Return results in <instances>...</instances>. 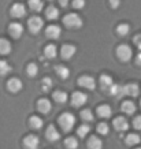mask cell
<instances>
[{"label":"cell","instance_id":"obj_2","mask_svg":"<svg viewBox=\"0 0 141 149\" xmlns=\"http://www.w3.org/2000/svg\"><path fill=\"white\" fill-rule=\"evenodd\" d=\"M59 125L62 127V130L70 131L74 127V125H75V116H74L73 113H68V112L63 113L59 118Z\"/></svg>","mask_w":141,"mask_h":149},{"label":"cell","instance_id":"obj_8","mask_svg":"<svg viewBox=\"0 0 141 149\" xmlns=\"http://www.w3.org/2000/svg\"><path fill=\"white\" fill-rule=\"evenodd\" d=\"M8 33L14 37V38H19V37L23 34V26L21 25V23H18V22L10 23V26H8Z\"/></svg>","mask_w":141,"mask_h":149},{"label":"cell","instance_id":"obj_34","mask_svg":"<svg viewBox=\"0 0 141 149\" xmlns=\"http://www.w3.org/2000/svg\"><path fill=\"white\" fill-rule=\"evenodd\" d=\"M26 72L29 77H36L37 72H38V67H37L36 63H30L29 66L26 67Z\"/></svg>","mask_w":141,"mask_h":149},{"label":"cell","instance_id":"obj_36","mask_svg":"<svg viewBox=\"0 0 141 149\" xmlns=\"http://www.w3.org/2000/svg\"><path fill=\"white\" fill-rule=\"evenodd\" d=\"M81 118L85 122H92L93 120V113H92L91 109H84L81 112Z\"/></svg>","mask_w":141,"mask_h":149},{"label":"cell","instance_id":"obj_25","mask_svg":"<svg viewBox=\"0 0 141 149\" xmlns=\"http://www.w3.org/2000/svg\"><path fill=\"white\" fill-rule=\"evenodd\" d=\"M29 7H30L33 11L40 13L41 10L44 8V3H43V0H29Z\"/></svg>","mask_w":141,"mask_h":149},{"label":"cell","instance_id":"obj_44","mask_svg":"<svg viewBox=\"0 0 141 149\" xmlns=\"http://www.w3.org/2000/svg\"><path fill=\"white\" fill-rule=\"evenodd\" d=\"M48 1H52V0H48Z\"/></svg>","mask_w":141,"mask_h":149},{"label":"cell","instance_id":"obj_19","mask_svg":"<svg viewBox=\"0 0 141 149\" xmlns=\"http://www.w3.org/2000/svg\"><path fill=\"white\" fill-rule=\"evenodd\" d=\"M88 146H89V149H103V142L99 137L92 136L88 140Z\"/></svg>","mask_w":141,"mask_h":149},{"label":"cell","instance_id":"obj_12","mask_svg":"<svg viewBox=\"0 0 141 149\" xmlns=\"http://www.w3.org/2000/svg\"><path fill=\"white\" fill-rule=\"evenodd\" d=\"M45 137H47V140L48 141L55 142V141H58L60 138V134H59V131L56 130V127H55L54 125H51V126H48V129H47Z\"/></svg>","mask_w":141,"mask_h":149},{"label":"cell","instance_id":"obj_9","mask_svg":"<svg viewBox=\"0 0 141 149\" xmlns=\"http://www.w3.org/2000/svg\"><path fill=\"white\" fill-rule=\"evenodd\" d=\"M10 13L13 15L14 18H23L25 15H26V8H25V6L21 4V3H17V4H14L10 10Z\"/></svg>","mask_w":141,"mask_h":149},{"label":"cell","instance_id":"obj_13","mask_svg":"<svg viewBox=\"0 0 141 149\" xmlns=\"http://www.w3.org/2000/svg\"><path fill=\"white\" fill-rule=\"evenodd\" d=\"M114 127L117 129L118 131H126L129 129V123L128 120L125 119L123 116H118V118H115L114 119Z\"/></svg>","mask_w":141,"mask_h":149},{"label":"cell","instance_id":"obj_38","mask_svg":"<svg viewBox=\"0 0 141 149\" xmlns=\"http://www.w3.org/2000/svg\"><path fill=\"white\" fill-rule=\"evenodd\" d=\"M73 7L77 10H81L85 7V0H73Z\"/></svg>","mask_w":141,"mask_h":149},{"label":"cell","instance_id":"obj_21","mask_svg":"<svg viewBox=\"0 0 141 149\" xmlns=\"http://www.w3.org/2000/svg\"><path fill=\"white\" fill-rule=\"evenodd\" d=\"M45 17L50 19V21L58 19L59 18V10L56 8V7H54V6H50V7L45 10Z\"/></svg>","mask_w":141,"mask_h":149},{"label":"cell","instance_id":"obj_14","mask_svg":"<svg viewBox=\"0 0 141 149\" xmlns=\"http://www.w3.org/2000/svg\"><path fill=\"white\" fill-rule=\"evenodd\" d=\"M45 36L48 37V38H54V40L59 38V36H60V27L56 26V25H50V26L45 29Z\"/></svg>","mask_w":141,"mask_h":149},{"label":"cell","instance_id":"obj_23","mask_svg":"<svg viewBox=\"0 0 141 149\" xmlns=\"http://www.w3.org/2000/svg\"><path fill=\"white\" fill-rule=\"evenodd\" d=\"M122 111L125 113H128V115H133V113L136 112V104L133 103V101H123Z\"/></svg>","mask_w":141,"mask_h":149},{"label":"cell","instance_id":"obj_15","mask_svg":"<svg viewBox=\"0 0 141 149\" xmlns=\"http://www.w3.org/2000/svg\"><path fill=\"white\" fill-rule=\"evenodd\" d=\"M114 85V81H112V77L111 75H107V74H103L100 77V88L103 91H107L111 88V86Z\"/></svg>","mask_w":141,"mask_h":149},{"label":"cell","instance_id":"obj_5","mask_svg":"<svg viewBox=\"0 0 141 149\" xmlns=\"http://www.w3.org/2000/svg\"><path fill=\"white\" fill-rule=\"evenodd\" d=\"M87 101H88V96L85 93H82V92H75L71 96V104H73L74 107H77V108L84 105Z\"/></svg>","mask_w":141,"mask_h":149},{"label":"cell","instance_id":"obj_35","mask_svg":"<svg viewBox=\"0 0 141 149\" xmlns=\"http://www.w3.org/2000/svg\"><path fill=\"white\" fill-rule=\"evenodd\" d=\"M54 85V82L51 81V78H44L43 82H41V88H43V91L44 92H50L51 88Z\"/></svg>","mask_w":141,"mask_h":149},{"label":"cell","instance_id":"obj_29","mask_svg":"<svg viewBox=\"0 0 141 149\" xmlns=\"http://www.w3.org/2000/svg\"><path fill=\"white\" fill-rule=\"evenodd\" d=\"M10 71H11V66L6 60L0 59V75H7Z\"/></svg>","mask_w":141,"mask_h":149},{"label":"cell","instance_id":"obj_32","mask_svg":"<svg viewBox=\"0 0 141 149\" xmlns=\"http://www.w3.org/2000/svg\"><path fill=\"white\" fill-rule=\"evenodd\" d=\"M140 141H141V138L138 134H129L128 138H126V144L129 146H132V145H137Z\"/></svg>","mask_w":141,"mask_h":149},{"label":"cell","instance_id":"obj_40","mask_svg":"<svg viewBox=\"0 0 141 149\" xmlns=\"http://www.w3.org/2000/svg\"><path fill=\"white\" fill-rule=\"evenodd\" d=\"M110 4H111L112 8H118L121 6V0H110Z\"/></svg>","mask_w":141,"mask_h":149},{"label":"cell","instance_id":"obj_33","mask_svg":"<svg viewBox=\"0 0 141 149\" xmlns=\"http://www.w3.org/2000/svg\"><path fill=\"white\" fill-rule=\"evenodd\" d=\"M117 32H118L119 36H126L129 32H130V26L128 23H121L118 27H117Z\"/></svg>","mask_w":141,"mask_h":149},{"label":"cell","instance_id":"obj_10","mask_svg":"<svg viewBox=\"0 0 141 149\" xmlns=\"http://www.w3.org/2000/svg\"><path fill=\"white\" fill-rule=\"evenodd\" d=\"M23 144H25V148L26 149H38V145H40V140H38V137L37 136H27L23 141Z\"/></svg>","mask_w":141,"mask_h":149},{"label":"cell","instance_id":"obj_43","mask_svg":"<svg viewBox=\"0 0 141 149\" xmlns=\"http://www.w3.org/2000/svg\"><path fill=\"white\" fill-rule=\"evenodd\" d=\"M136 63H137V64H140V66H141V52H140V54H138V56H137Z\"/></svg>","mask_w":141,"mask_h":149},{"label":"cell","instance_id":"obj_16","mask_svg":"<svg viewBox=\"0 0 141 149\" xmlns=\"http://www.w3.org/2000/svg\"><path fill=\"white\" fill-rule=\"evenodd\" d=\"M37 108H38V111L41 113H48L51 111V108H52V105H51V101L48 99H41L37 103Z\"/></svg>","mask_w":141,"mask_h":149},{"label":"cell","instance_id":"obj_26","mask_svg":"<svg viewBox=\"0 0 141 149\" xmlns=\"http://www.w3.org/2000/svg\"><path fill=\"white\" fill-rule=\"evenodd\" d=\"M44 54L48 59H54L56 58V54H58V51H56V45L54 44H50V45L45 47V49H44Z\"/></svg>","mask_w":141,"mask_h":149},{"label":"cell","instance_id":"obj_7","mask_svg":"<svg viewBox=\"0 0 141 149\" xmlns=\"http://www.w3.org/2000/svg\"><path fill=\"white\" fill-rule=\"evenodd\" d=\"M75 47L71 45V44H64L62 47V49H60V56L64 59V60H68V59H71L75 55Z\"/></svg>","mask_w":141,"mask_h":149},{"label":"cell","instance_id":"obj_37","mask_svg":"<svg viewBox=\"0 0 141 149\" xmlns=\"http://www.w3.org/2000/svg\"><path fill=\"white\" fill-rule=\"evenodd\" d=\"M97 131H99V134H103V136L108 134V131H110L108 125L107 123H99L97 125Z\"/></svg>","mask_w":141,"mask_h":149},{"label":"cell","instance_id":"obj_45","mask_svg":"<svg viewBox=\"0 0 141 149\" xmlns=\"http://www.w3.org/2000/svg\"><path fill=\"white\" fill-rule=\"evenodd\" d=\"M137 149H141V148H137Z\"/></svg>","mask_w":141,"mask_h":149},{"label":"cell","instance_id":"obj_11","mask_svg":"<svg viewBox=\"0 0 141 149\" xmlns=\"http://www.w3.org/2000/svg\"><path fill=\"white\" fill-rule=\"evenodd\" d=\"M7 88H8L10 92H13V93H18L19 91H22L23 88V84L21 82V79L18 78H11L7 84Z\"/></svg>","mask_w":141,"mask_h":149},{"label":"cell","instance_id":"obj_17","mask_svg":"<svg viewBox=\"0 0 141 149\" xmlns=\"http://www.w3.org/2000/svg\"><path fill=\"white\" fill-rule=\"evenodd\" d=\"M108 93L111 96H117V99H122L125 96V91H123V86L122 85H112L108 89Z\"/></svg>","mask_w":141,"mask_h":149},{"label":"cell","instance_id":"obj_6","mask_svg":"<svg viewBox=\"0 0 141 149\" xmlns=\"http://www.w3.org/2000/svg\"><path fill=\"white\" fill-rule=\"evenodd\" d=\"M78 85L92 91V89H95V86H96L95 78L91 77V75H82V77H80V79H78Z\"/></svg>","mask_w":141,"mask_h":149},{"label":"cell","instance_id":"obj_27","mask_svg":"<svg viewBox=\"0 0 141 149\" xmlns=\"http://www.w3.org/2000/svg\"><path fill=\"white\" fill-rule=\"evenodd\" d=\"M29 125H30V127H33V129L40 130L41 127H43V120H41L38 116H32L30 120H29Z\"/></svg>","mask_w":141,"mask_h":149},{"label":"cell","instance_id":"obj_18","mask_svg":"<svg viewBox=\"0 0 141 149\" xmlns=\"http://www.w3.org/2000/svg\"><path fill=\"white\" fill-rule=\"evenodd\" d=\"M97 115H99L100 118H105V119H108V118H111V115H112V109H111V107L107 105V104L100 105V107L97 108Z\"/></svg>","mask_w":141,"mask_h":149},{"label":"cell","instance_id":"obj_22","mask_svg":"<svg viewBox=\"0 0 141 149\" xmlns=\"http://www.w3.org/2000/svg\"><path fill=\"white\" fill-rule=\"evenodd\" d=\"M11 52V42L6 38H0V55H8Z\"/></svg>","mask_w":141,"mask_h":149},{"label":"cell","instance_id":"obj_3","mask_svg":"<svg viewBox=\"0 0 141 149\" xmlns=\"http://www.w3.org/2000/svg\"><path fill=\"white\" fill-rule=\"evenodd\" d=\"M117 55H118V58L122 60V62H129L133 56V51L132 48L126 44H122V45L118 47V49H117Z\"/></svg>","mask_w":141,"mask_h":149},{"label":"cell","instance_id":"obj_28","mask_svg":"<svg viewBox=\"0 0 141 149\" xmlns=\"http://www.w3.org/2000/svg\"><path fill=\"white\" fill-rule=\"evenodd\" d=\"M56 74H58L62 79H67L68 75H70V71H68V68L64 67V66H58V67H56Z\"/></svg>","mask_w":141,"mask_h":149},{"label":"cell","instance_id":"obj_30","mask_svg":"<svg viewBox=\"0 0 141 149\" xmlns=\"http://www.w3.org/2000/svg\"><path fill=\"white\" fill-rule=\"evenodd\" d=\"M64 145H66L67 149H77L78 141H77V138H74V137H68V138H66V141H64Z\"/></svg>","mask_w":141,"mask_h":149},{"label":"cell","instance_id":"obj_39","mask_svg":"<svg viewBox=\"0 0 141 149\" xmlns=\"http://www.w3.org/2000/svg\"><path fill=\"white\" fill-rule=\"evenodd\" d=\"M133 126H134V129H137V130H141V116L134 118V120H133Z\"/></svg>","mask_w":141,"mask_h":149},{"label":"cell","instance_id":"obj_31","mask_svg":"<svg viewBox=\"0 0 141 149\" xmlns=\"http://www.w3.org/2000/svg\"><path fill=\"white\" fill-rule=\"evenodd\" d=\"M89 131H91V126L85 123V125H82V126L78 127L77 134H78L80 137H81V138H84V137H87L88 134H89Z\"/></svg>","mask_w":141,"mask_h":149},{"label":"cell","instance_id":"obj_1","mask_svg":"<svg viewBox=\"0 0 141 149\" xmlns=\"http://www.w3.org/2000/svg\"><path fill=\"white\" fill-rule=\"evenodd\" d=\"M63 23L68 29H80L82 26V19L77 14H67V15H64Z\"/></svg>","mask_w":141,"mask_h":149},{"label":"cell","instance_id":"obj_41","mask_svg":"<svg viewBox=\"0 0 141 149\" xmlns=\"http://www.w3.org/2000/svg\"><path fill=\"white\" fill-rule=\"evenodd\" d=\"M134 42H136L137 45H138V48L141 49V34H137V36L134 37Z\"/></svg>","mask_w":141,"mask_h":149},{"label":"cell","instance_id":"obj_4","mask_svg":"<svg viewBox=\"0 0 141 149\" xmlns=\"http://www.w3.org/2000/svg\"><path fill=\"white\" fill-rule=\"evenodd\" d=\"M27 25H29V30L32 33H38L43 29V26H44V21L40 17H32L29 19Z\"/></svg>","mask_w":141,"mask_h":149},{"label":"cell","instance_id":"obj_24","mask_svg":"<svg viewBox=\"0 0 141 149\" xmlns=\"http://www.w3.org/2000/svg\"><path fill=\"white\" fill-rule=\"evenodd\" d=\"M54 100L59 104H64L67 101V93H66V92H62V91L54 92Z\"/></svg>","mask_w":141,"mask_h":149},{"label":"cell","instance_id":"obj_20","mask_svg":"<svg viewBox=\"0 0 141 149\" xmlns=\"http://www.w3.org/2000/svg\"><path fill=\"white\" fill-rule=\"evenodd\" d=\"M123 91H125V95H129L132 97H136L138 96V86L136 84H128V85L123 86Z\"/></svg>","mask_w":141,"mask_h":149},{"label":"cell","instance_id":"obj_42","mask_svg":"<svg viewBox=\"0 0 141 149\" xmlns=\"http://www.w3.org/2000/svg\"><path fill=\"white\" fill-rule=\"evenodd\" d=\"M68 1H70V0H59V3H60V6H62V7H67Z\"/></svg>","mask_w":141,"mask_h":149}]
</instances>
